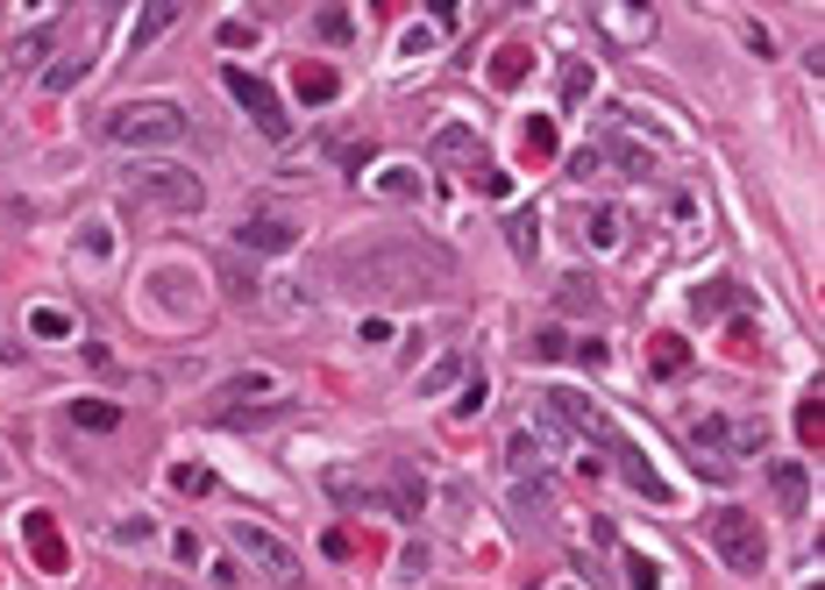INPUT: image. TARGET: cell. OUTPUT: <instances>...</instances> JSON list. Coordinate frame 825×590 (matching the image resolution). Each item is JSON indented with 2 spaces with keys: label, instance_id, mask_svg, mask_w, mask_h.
I'll return each mask as SVG.
<instances>
[{
  "label": "cell",
  "instance_id": "obj_33",
  "mask_svg": "<svg viewBox=\"0 0 825 590\" xmlns=\"http://www.w3.org/2000/svg\"><path fill=\"white\" fill-rule=\"evenodd\" d=\"M321 36H327V43H349V14L327 8V14H321Z\"/></svg>",
  "mask_w": 825,
  "mask_h": 590
},
{
  "label": "cell",
  "instance_id": "obj_1",
  "mask_svg": "<svg viewBox=\"0 0 825 590\" xmlns=\"http://www.w3.org/2000/svg\"><path fill=\"white\" fill-rule=\"evenodd\" d=\"M321 270L335 278L342 299H392V307H413V299H434L442 285H456V256L420 235H378V242L327 249Z\"/></svg>",
  "mask_w": 825,
  "mask_h": 590
},
{
  "label": "cell",
  "instance_id": "obj_5",
  "mask_svg": "<svg viewBox=\"0 0 825 590\" xmlns=\"http://www.w3.org/2000/svg\"><path fill=\"white\" fill-rule=\"evenodd\" d=\"M221 413L243 420V427H257V420H278V413H285L278 377H271V370H235V377H221V391H214V420H221Z\"/></svg>",
  "mask_w": 825,
  "mask_h": 590
},
{
  "label": "cell",
  "instance_id": "obj_4",
  "mask_svg": "<svg viewBox=\"0 0 825 590\" xmlns=\"http://www.w3.org/2000/svg\"><path fill=\"white\" fill-rule=\"evenodd\" d=\"M712 548H718V563H726L733 577H761V569H769V534H761V520L740 512V505L712 520Z\"/></svg>",
  "mask_w": 825,
  "mask_h": 590
},
{
  "label": "cell",
  "instance_id": "obj_27",
  "mask_svg": "<svg viewBox=\"0 0 825 590\" xmlns=\"http://www.w3.org/2000/svg\"><path fill=\"white\" fill-rule=\"evenodd\" d=\"M683 363H690V349H683L677 335H655V370L669 377V370H683Z\"/></svg>",
  "mask_w": 825,
  "mask_h": 590
},
{
  "label": "cell",
  "instance_id": "obj_14",
  "mask_svg": "<svg viewBox=\"0 0 825 590\" xmlns=\"http://www.w3.org/2000/svg\"><path fill=\"white\" fill-rule=\"evenodd\" d=\"M612 456H620V477H626V483H634V491H648V498H669V483H662V477H655V470H648V463H640V448H634V442H626V434H620V442H612Z\"/></svg>",
  "mask_w": 825,
  "mask_h": 590
},
{
  "label": "cell",
  "instance_id": "obj_16",
  "mask_svg": "<svg viewBox=\"0 0 825 590\" xmlns=\"http://www.w3.org/2000/svg\"><path fill=\"white\" fill-rule=\"evenodd\" d=\"M583 242H591V249H620V242H626V214H620V207H591Z\"/></svg>",
  "mask_w": 825,
  "mask_h": 590
},
{
  "label": "cell",
  "instance_id": "obj_30",
  "mask_svg": "<svg viewBox=\"0 0 825 590\" xmlns=\"http://www.w3.org/2000/svg\"><path fill=\"white\" fill-rule=\"evenodd\" d=\"M776 498H783V505H804V470H776Z\"/></svg>",
  "mask_w": 825,
  "mask_h": 590
},
{
  "label": "cell",
  "instance_id": "obj_2",
  "mask_svg": "<svg viewBox=\"0 0 825 590\" xmlns=\"http://www.w3.org/2000/svg\"><path fill=\"white\" fill-rule=\"evenodd\" d=\"M192 129V114L178 100H122V108L100 114V143L114 149H178Z\"/></svg>",
  "mask_w": 825,
  "mask_h": 590
},
{
  "label": "cell",
  "instance_id": "obj_12",
  "mask_svg": "<svg viewBox=\"0 0 825 590\" xmlns=\"http://www.w3.org/2000/svg\"><path fill=\"white\" fill-rule=\"evenodd\" d=\"M598 29H605V36H620V43H648V36H655V14L634 8V0H605V8H598Z\"/></svg>",
  "mask_w": 825,
  "mask_h": 590
},
{
  "label": "cell",
  "instance_id": "obj_22",
  "mask_svg": "<svg viewBox=\"0 0 825 590\" xmlns=\"http://www.w3.org/2000/svg\"><path fill=\"white\" fill-rule=\"evenodd\" d=\"M583 100H591V65L569 57V65H562V108H583Z\"/></svg>",
  "mask_w": 825,
  "mask_h": 590
},
{
  "label": "cell",
  "instance_id": "obj_21",
  "mask_svg": "<svg viewBox=\"0 0 825 590\" xmlns=\"http://www.w3.org/2000/svg\"><path fill=\"white\" fill-rule=\"evenodd\" d=\"M392 512H399V520H420V477L406 470V463L392 470Z\"/></svg>",
  "mask_w": 825,
  "mask_h": 590
},
{
  "label": "cell",
  "instance_id": "obj_24",
  "mask_svg": "<svg viewBox=\"0 0 825 590\" xmlns=\"http://www.w3.org/2000/svg\"><path fill=\"white\" fill-rule=\"evenodd\" d=\"M491 79H499V86H520V79H527V51H499V57H491Z\"/></svg>",
  "mask_w": 825,
  "mask_h": 590
},
{
  "label": "cell",
  "instance_id": "obj_9",
  "mask_svg": "<svg viewBox=\"0 0 825 590\" xmlns=\"http://www.w3.org/2000/svg\"><path fill=\"white\" fill-rule=\"evenodd\" d=\"M427 157L442 164V171H470L484 192H499V171H491V157H484V143H477L470 129H434V143H427Z\"/></svg>",
  "mask_w": 825,
  "mask_h": 590
},
{
  "label": "cell",
  "instance_id": "obj_23",
  "mask_svg": "<svg viewBox=\"0 0 825 590\" xmlns=\"http://www.w3.org/2000/svg\"><path fill=\"white\" fill-rule=\"evenodd\" d=\"M221 292H228L235 307H257V278H249L243 264H221Z\"/></svg>",
  "mask_w": 825,
  "mask_h": 590
},
{
  "label": "cell",
  "instance_id": "obj_32",
  "mask_svg": "<svg viewBox=\"0 0 825 590\" xmlns=\"http://www.w3.org/2000/svg\"><path fill=\"white\" fill-rule=\"evenodd\" d=\"M221 43H228V51H249V43H257V22H221Z\"/></svg>",
  "mask_w": 825,
  "mask_h": 590
},
{
  "label": "cell",
  "instance_id": "obj_31",
  "mask_svg": "<svg viewBox=\"0 0 825 590\" xmlns=\"http://www.w3.org/2000/svg\"><path fill=\"white\" fill-rule=\"evenodd\" d=\"M534 356H542V363L569 356V335H555V327H542V335H534Z\"/></svg>",
  "mask_w": 825,
  "mask_h": 590
},
{
  "label": "cell",
  "instance_id": "obj_20",
  "mask_svg": "<svg viewBox=\"0 0 825 590\" xmlns=\"http://www.w3.org/2000/svg\"><path fill=\"white\" fill-rule=\"evenodd\" d=\"M598 157H620V164H626V171H634V178H648V171H655V149H640V143H634V135H626V129L612 135V143L598 149Z\"/></svg>",
  "mask_w": 825,
  "mask_h": 590
},
{
  "label": "cell",
  "instance_id": "obj_37",
  "mask_svg": "<svg viewBox=\"0 0 825 590\" xmlns=\"http://www.w3.org/2000/svg\"><path fill=\"white\" fill-rule=\"evenodd\" d=\"M143 590H186V583H178V577H149Z\"/></svg>",
  "mask_w": 825,
  "mask_h": 590
},
{
  "label": "cell",
  "instance_id": "obj_3",
  "mask_svg": "<svg viewBox=\"0 0 825 590\" xmlns=\"http://www.w3.org/2000/svg\"><path fill=\"white\" fill-rule=\"evenodd\" d=\"M122 186H129V207H143V214H200L207 207V186L186 164H136Z\"/></svg>",
  "mask_w": 825,
  "mask_h": 590
},
{
  "label": "cell",
  "instance_id": "obj_25",
  "mask_svg": "<svg viewBox=\"0 0 825 590\" xmlns=\"http://www.w3.org/2000/svg\"><path fill=\"white\" fill-rule=\"evenodd\" d=\"M555 299H569L577 313H598V307H605V299L591 292V278H562V292H555Z\"/></svg>",
  "mask_w": 825,
  "mask_h": 590
},
{
  "label": "cell",
  "instance_id": "obj_35",
  "mask_svg": "<svg viewBox=\"0 0 825 590\" xmlns=\"http://www.w3.org/2000/svg\"><path fill=\"white\" fill-rule=\"evenodd\" d=\"M399 577H406V583L427 577V548H406V555H399Z\"/></svg>",
  "mask_w": 825,
  "mask_h": 590
},
{
  "label": "cell",
  "instance_id": "obj_10",
  "mask_svg": "<svg viewBox=\"0 0 825 590\" xmlns=\"http://www.w3.org/2000/svg\"><path fill=\"white\" fill-rule=\"evenodd\" d=\"M228 541H235V548H243L271 583H292V577H299V555L285 548L278 534H264V526H249V520H243V526H228Z\"/></svg>",
  "mask_w": 825,
  "mask_h": 590
},
{
  "label": "cell",
  "instance_id": "obj_15",
  "mask_svg": "<svg viewBox=\"0 0 825 590\" xmlns=\"http://www.w3.org/2000/svg\"><path fill=\"white\" fill-rule=\"evenodd\" d=\"M171 22H178V0H149V8L136 14V29H129V51H149Z\"/></svg>",
  "mask_w": 825,
  "mask_h": 590
},
{
  "label": "cell",
  "instance_id": "obj_6",
  "mask_svg": "<svg viewBox=\"0 0 825 590\" xmlns=\"http://www.w3.org/2000/svg\"><path fill=\"white\" fill-rule=\"evenodd\" d=\"M221 86L235 93V108L257 121V135H271V143H285V135H292V114H285L278 86H264L257 71H221Z\"/></svg>",
  "mask_w": 825,
  "mask_h": 590
},
{
  "label": "cell",
  "instance_id": "obj_28",
  "mask_svg": "<svg viewBox=\"0 0 825 590\" xmlns=\"http://www.w3.org/2000/svg\"><path fill=\"white\" fill-rule=\"evenodd\" d=\"M86 71H93V57H71V65H57V71H43V86H51V93H65V86H79Z\"/></svg>",
  "mask_w": 825,
  "mask_h": 590
},
{
  "label": "cell",
  "instance_id": "obj_34",
  "mask_svg": "<svg viewBox=\"0 0 825 590\" xmlns=\"http://www.w3.org/2000/svg\"><path fill=\"white\" fill-rule=\"evenodd\" d=\"M605 171V157H598V149H577V157H569V178H598Z\"/></svg>",
  "mask_w": 825,
  "mask_h": 590
},
{
  "label": "cell",
  "instance_id": "obj_19",
  "mask_svg": "<svg viewBox=\"0 0 825 590\" xmlns=\"http://www.w3.org/2000/svg\"><path fill=\"white\" fill-rule=\"evenodd\" d=\"M505 235H513V256H520V264H534V256H542V214H534V207H520V214L505 221Z\"/></svg>",
  "mask_w": 825,
  "mask_h": 590
},
{
  "label": "cell",
  "instance_id": "obj_8",
  "mask_svg": "<svg viewBox=\"0 0 825 590\" xmlns=\"http://www.w3.org/2000/svg\"><path fill=\"white\" fill-rule=\"evenodd\" d=\"M690 442H698L704 456H761V448H769V427H761V420L704 413V420H690Z\"/></svg>",
  "mask_w": 825,
  "mask_h": 590
},
{
  "label": "cell",
  "instance_id": "obj_26",
  "mask_svg": "<svg viewBox=\"0 0 825 590\" xmlns=\"http://www.w3.org/2000/svg\"><path fill=\"white\" fill-rule=\"evenodd\" d=\"M378 192H384V200H413V192H420V178L392 164V171H378Z\"/></svg>",
  "mask_w": 825,
  "mask_h": 590
},
{
  "label": "cell",
  "instance_id": "obj_13",
  "mask_svg": "<svg viewBox=\"0 0 825 590\" xmlns=\"http://www.w3.org/2000/svg\"><path fill=\"white\" fill-rule=\"evenodd\" d=\"M29 555L43 563V577H65L71 555H65V534L51 526V512H29Z\"/></svg>",
  "mask_w": 825,
  "mask_h": 590
},
{
  "label": "cell",
  "instance_id": "obj_17",
  "mask_svg": "<svg viewBox=\"0 0 825 590\" xmlns=\"http://www.w3.org/2000/svg\"><path fill=\"white\" fill-rule=\"evenodd\" d=\"M29 335L36 342H71L79 321H71V307H29Z\"/></svg>",
  "mask_w": 825,
  "mask_h": 590
},
{
  "label": "cell",
  "instance_id": "obj_11",
  "mask_svg": "<svg viewBox=\"0 0 825 590\" xmlns=\"http://www.w3.org/2000/svg\"><path fill=\"white\" fill-rule=\"evenodd\" d=\"M299 242V229L285 214H249L243 229H235V249H257V256H285Z\"/></svg>",
  "mask_w": 825,
  "mask_h": 590
},
{
  "label": "cell",
  "instance_id": "obj_36",
  "mask_svg": "<svg viewBox=\"0 0 825 590\" xmlns=\"http://www.w3.org/2000/svg\"><path fill=\"white\" fill-rule=\"evenodd\" d=\"M299 93H306V100H327V93H335V79H327V71H306V79H299Z\"/></svg>",
  "mask_w": 825,
  "mask_h": 590
},
{
  "label": "cell",
  "instance_id": "obj_18",
  "mask_svg": "<svg viewBox=\"0 0 825 590\" xmlns=\"http://www.w3.org/2000/svg\"><path fill=\"white\" fill-rule=\"evenodd\" d=\"M71 427H86V434H114V427H122V405H114V399H79V405H71Z\"/></svg>",
  "mask_w": 825,
  "mask_h": 590
},
{
  "label": "cell",
  "instance_id": "obj_29",
  "mask_svg": "<svg viewBox=\"0 0 825 590\" xmlns=\"http://www.w3.org/2000/svg\"><path fill=\"white\" fill-rule=\"evenodd\" d=\"M626 583L634 590H662V569H655L648 555H626Z\"/></svg>",
  "mask_w": 825,
  "mask_h": 590
},
{
  "label": "cell",
  "instance_id": "obj_7",
  "mask_svg": "<svg viewBox=\"0 0 825 590\" xmlns=\"http://www.w3.org/2000/svg\"><path fill=\"white\" fill-rule=\"evenodd\" d=\"M542 413H548L562 434H583V442H598V448H612V442H620L612 413H605L598 399H583V391H548V399H542Z\"/></svg>",
  "mask_w": 825,
  "mask_h": 590
},
{
  "label": "cell",
  "instance_id": "obj_38",
  "mask_svg": "<svg viewBox=\"0 0 825 590\" xmlns=\"http://www.w3.org/2000/svg\"><path fill=\"white\" fill-rule=\"evenodd\" d=\"M555 590H577V583H555Z\"/></svg>",
  "mask_w": 825,
  "mask_h": 590
}]
</instances>
